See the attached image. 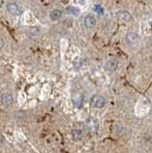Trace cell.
Returning <instances> with one entry per match:
<instances>
[{
    "instance_id": "obj_2",
    "label": "cell",
    "mask_w": 152,
    "mask_h": 153,
    "mask_svg": "<svg viewBox=\"0 0 152 153\" xmlns=\"http://www.w3.org/2000/svg\"><path fill=\"white\" fill-rule=\"evenodd\" d=\"M7 10L13 16H21L23 13L22 8L20 6H18L16 3H13V2L7 4Z\"/></svg>"
},
{
    "instance_id": "obj_11",
    "label": "cell",
    "mask_w": 152,
    "mask_h": 153,
    "mask_svg": "<svg viewBox=\"0 0 152 153\" xmlns=\"http://www.w3.org/2000/svg\"><path fill=\"white\" fill-rule=\"evenodd\" d=\"M66 11H67L69 13L73 14V16H78L79 14V10L78 8H75V7H72V6L66 8Z\"/></svg>"
},
{
    "instance_id": "obj_6",
    "label": "cell",
    "mask_w": 152,
    "mask_h": 153,
    "mask_svg": "<svg viewBox=\"0 0 152 153\" xmlns=\"http://www.w3.org/2000/svg\"><path fill=\"white\" fill-rule=\"evenodd\" d=\"M118 17L121 19V20H123L125 22H129L131 20V14L126 12V11H122V12H119L118 13Z\"/></svg>"
},
{
    "instance_id": "obj_5",
    "label": "cell",
    "mask_w": 152,
    "mask_h": 153,
    "mask_svg": "<svg viewBox=\"0 0 152 153\" xmlns=\"http://www.w3.org/2000/svg\"><path fill=\"white\" fill-rule=\"evenodd\" d=\"M1 100H2V103L4 105H6V106H10V105L13 104V98L11 94H3L2 97H1Z\"/></svg>"
},
{
    "instance_id": "obj_9",
    "label": "cell",
    "mask_w": 152,
    "mask_h": 153,
    "mask_svg": "<svg viewBox=\"0 0 152 153\" xmlns=\"http://www.w3.org/2000/svg\"><path fill=\"white\" fill-rule=\"evenodd\" d=\"M83 63H84V60L82 59H80V57H77L75 60H74V62H73V65H74V67H75V69L76 70H79L80 67H82V65H83Z\"/></svg>"
},
{
    "instance_id": "obj_12",
    "label": "cell",
    "mask_w": 152,
    "mask_h": 153,
    "mask_svg": "<svg viewBox=\"0 0 152 153\" xmlns=\"http://www.w3.org/2000/svg\"><path fill=\"white\" fill-rule=\"evenodd\" d=\"M39 33V30L37 27H31L29 28V35L31 36H36Z\"/></svg>"
},
{
    "instance_id": "obj_7",
    "label": "cell",
    "mask_w": 152,
    "mask_h": 153,
    "mask_svg": "<svg viewBox=\"0 0 152 153\" xmlns=\"http://www.w3.org/2000/svg\"><path fill=\"white\" fill-rule=\"evenodd\" d=\"M61 16H62V12L59 9H55L50 13V18L54 21L59 20V19H60Z\"/></svg>"
},
{
    "instance_id": "obj_13",
    "label": "cell",
    "mask_w": 152,
    "mask_h": 153,
    "mask_svg": "<svg viewBox=\"0 0 152 153\" xmlns=\"http://www.w3.org/2000/svg\"><path fill=\"white\" fill-rule=\"evenodd\" d=\"M95 11L99 13V14H103V9L101 5H96V8H95Z\"/></svg>"
},
{
    "instance_id": "obj_4",
    "label": "cell",
    "mask_w": 152,
    "mask_h": 153,
    "mask_svg": "<svg viewBox=\"0 0 152 153\" xmlns=\"http://www.w3.org/2000/svg\"><path fill=\"white\" fill-rule=\"evenodd\" d=\"M118 67H119V62L116 59H109L105 64L106 70L111 71V72L116 71L118 69Z\"/></svg>"
},
{
    "instance_id": "obj_8",
    "label": "cell",
    "mask_w": 152,
    "mask_h": 153,
    "mask_svg": "<svg viewBox=\"0 0 152 153\" xmlns=\"http://www.w3.org/2000/svg\"><path fill=\"white\" fill-rule=\"evenodd\" d=\"M138 39H139V36H138V35L136 33H128L126 35V40L128 41V43H130V44H134V43H136L138 41Z\"/></svg>"
},
{
    "instance_id": "obj_3",
    "label": "cell",
    "mask_w": 152,
    "mask_h": 153,
    "mask_svg": "<svg viewBox=\"0 0 152 153\" xmlns=\"http://www.w3.org/2000/svg\"><path fill=\"white\" fill-rule=\"evenodd\" d=\"M84 25L88 29H92L96 26V18L92 14H88L84 18Z\"/></svg>"
},
{
    "instance_id": "obj_1",
    "label": "cell",
    "mask_w": 152,
    "mask_h": 153,
    "mask_svg": "<svg viewBox=\"0 0 152 153\" xmlns=\"http://www.w3.org/2000/svg\"><path fill=\"white\" fill-rule=\"evenodd\" d=\"M91 103H92V105L95 108L101 109V108L104 107V105H105L106 102H105V99H104L102 96L95 95L91 99Z\"/></svg>"
},
{
    "instance_id": "obj_14",
    "label": "cell",
    "mask_w": 152,
    "mask_h": 153,
    "mask_svg": "<svg viewBox=\"0 0 152 153\" xmlns=\"http://www.w3.org/2000/svg\"><path fill=\"white\" fill-rule=\"evenodd\" d=\"M4 45H5V43H4V40L2 39L1 37H0V50H1V49H3Z\"/></svg>"
},
{
    "instance_id": "obj_10",
    "label": "cell",
    "mask_w": 152,
    "mask_h": 153,
    "mask_svg": "<svg viewBox=\"0 0 152 153\" xmlns=\"http://www.w3.org/2000/svg\"><path fill=\"white\" fill-rule=\"evenodd\" d=\"M72 137L74 140H79L82 137V131L80 129H75L72 131Z\"/></svg>"
}]
</instances>
